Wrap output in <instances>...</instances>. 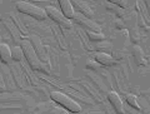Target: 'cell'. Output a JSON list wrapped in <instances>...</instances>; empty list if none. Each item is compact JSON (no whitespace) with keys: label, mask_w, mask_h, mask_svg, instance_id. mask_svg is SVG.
Returning <instances> with one entry per match:
<instances>
[{"label":"cell","mask_w":150,"mask_h":114,"mask_svg":"<svg viewBox=\"0 0 150 114\" xmlns=\"http://www.w3.org/2000/svg\"><path fill=\"white\" fill-rule=\"evenodd\" d=\"M73 4V6H75L78 9L79 11H80L81 14H84L85 16L88 18H91L94 15V11H93V9L90 8V5L85 1V0H70Z\"/></svg>","instance_id":"5b68a950"},{"label":"cell","mask_w":150,"mask_h":114,"mask_svg":"<svg viewBox=\"0 0 150 114\" xmlns=\"http://www.w3.org/2000/svg\"><path fill=\"white\" fill-rule=\"evenodd\" d=\"M59 4H60V9H62L63 14L67 18L69 19H73L75 15V11H74V6L70 0H58Z\"/></svg>","instance_id":"52a82bcc"},{"label":"cell","mask_w":150,"mask_h":114,"mask_svg":"<svg viewBox=\"0 0 150 114\" xmlns=\"http://www.w3.org/2000/svg\"><path fill=\"white\" fill-rule=\"evenodd\" d=\"M21 48H23V50H24V56L26 58L28 63L30 64V66L33 69L39 70V69L43 68V64H41V61L39 60V58H38L34 46L30 44L29 40H23Z\"/></svg>","instance_id":"3957f363"},{"label":"cell","mask_w":150,"mask_h":114,"mask_svg":"<svg viewBox=\"0 0 150 114\" xmlns=\"http://www.w3.org/2000/svg\"><path fill=\"white\" fill-rule=\"evenodd\" d=\"M108 99H109L110 104L112 105V108L115 109L116 113H124V109H123V103H121V99L119 97L118 93L115 92H110L109 95H108Z\"/></svg>","instance_id":"8992f818"},{"label":"cell","mask_w":150,"mask_h":114,"mask_svg":"<svg viewBox=\"0 0 150 114\" xmlns=\"http://www.w3.org/2000/svg\"><path fill=\"white\" fill-rule=\"evenodd\" d=\"M79 23H81L83 25H85L89 30H94V31H99L100 30V26L96 24V23H94L91 20H89V19H84V18H79Z\"/></svg>","instance_id":"30bf717a"},{"label":"cell","mask_w":150,"mask_h":114,"mask_svg":"<svg viewBox=\"0 0 150 114\" xmlns=\"http://www.w3.org/2000/svg\"><path fill=\"white\" fill-rule=\"evenodd\" d=\"M109 1L116 4L120 8H126V5H128V0H109Z\"/></svg>","instance_id":"5bb4252c"},{"label":"cell","mask_w":150,"mask_h":114,"mask_svg":"<svg viewBox=\"0 0 150 114\" xmlns=\"http://www.w3.org/2000/svg\"><path fill=\"white\" fill-rule=\"evenodd\" d=\"M50 97H51V99H53L54 102L59 103L60 105H63L65 109H68V110H70V112H73V113L81 112V107L79 105L75 100H73L70 97H68L67 94L60 93V92H51Z\"/></svg>","instance_id":"7a4b0ae2"},{"label":"cell","mask_w":150,"mask_h":114,"mask_svg":"<svg viewBox=\"0 0 150 114\" xmlns=\"http://www.w3.org/2000/svg\"><path fill=\"white\" fill-rule=\"evenodd\" d=\"M95 61L99 63L101 65H105V66H109V65H114L115 64V59L112 58L111 55L106 54V53H98L95 54Z\"/></svg>","instance_id":"ba28073f"},{"label":"cell","mask_w":150,"mask_h":114,"mask_svg":"<svg viewBox=\"0 0 150 114\" xmlns=\"http://www.w3.org/2000/svg\"><path fill=\"white\" fill-rule=\"evenodd\" d=\"M86 34L89 36V39L93 40V41H99V40H104V34L100 31H86Z\"/></svg>","instance_id":"8fae6325"},{"label":"cell","mask_w":150,"mask_h":114,"mask_svg":"<svg viewBox=\"0 0 150 114\" xmlns=\"http://www.w3.org/2000/svg\"><path fill=\"white\" fill-rule=\"evenodd\" d=\"M145 4H146L148 11H149V14H150V0H145Z\"/></svg>","instance_id":"9a60e30c"},{"label":"cell","mask_w":150,"mask_h":114,"mask_svg":"<svg viewBox=\"0 0 150 114\" xmlns=\"http://www.w3.org/2000/svg\"><path fill=\"white\" fill-rule=\"evenodd\" d=\"M46 14H48V16L50 19H53L55 23H58L60 26L63 28H71V21H70V19L67 18L63 14V11L58 10V9H55L54 6H48L45 9Z\"/></svg>","instance_id":"277c9868"},{"label":"cell","mask_w":150,"mask_h":114,"mask_svg":"<svg viewBox=\"0 0 150 114\" xmlns=\"http://www.w3.org/2000/svg\"><path fill=\"white\" fill-rule=\"evenodd\" d=\"M11 55H13V59L16 60V61H20L23 59V55H24V50L20 46H15L13 50H11Z\"/></svg>","instance_id":"7c38bea8"},{"label":"cell","mask_w":150,"mask_h":114,"mask_svg":"<svg viewBox=\"0 0 150 114\" xmlns=\"http://www.w3.org/2000/svg\"><path fill=\"white\" fill-rule=\"evenodd\" d=\"M16 9L19 11L28 14L33 18L38 19V20H45V18L48 16L45 9H41L39 6L34 5V4H30V3H26V1H19L16 3Z\"/></svg>","instance_id":"6da1fadb"},{"label":"cell","mask_w":150,"mask_h":114,"mask_svg":"<svg viewBox=\"0 0 150 114\" xmlns=\"http://www.w3.org/2000/svg\"><path fill=\"white\" fill-rule=\"evenodd\" d=\"M126 102H128L129 105L131 107H134L135 109H140V105H139V103H138V98L133 95V94H129V95H126Z\"/></svg>","instance_id":"4fadbf2b"},{"label":"cell","mask_w":150,"mask_h":114,"mask_svg":"<svg viewBox=\"0 0 150 114\" xmlns=\"http://www.w3.org/2000/svg\"><path fill=\"white\" fill-rule=\"evenodd\" d=\"M0 54H1V60L4 63H8V61L13 58L11 50L9 48V45H6V44H0Z\"/></svg>","instance_id":"9c48e42d"}]
</instances>
